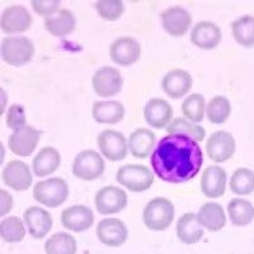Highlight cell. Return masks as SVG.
<instances>
[{
	"label": "cell",
	"mask_w": 254,
	"mask_h": 254,
	"mask_svg": "<svg viewBox=\"0 0 254 254\" xmlns=\"http://www.w3.org/2000/svg\"><path fill=\"white\" fill-rule=\"evenodd\" d=\"M204 163V156L196 140L180 134L161 138L152 152L151 165L159 180L184 184L196 177Z\"/></svg>",
	"instance_id": "obj_1"
},
{
	"label": "cell",
	"mask_w": 254,
	"mask_h": 254,
	"mask_svg": "<svg viewBox=\"0 0 254 254\" xmlns=\"http://www.w3.org/2000/svg\"><path fill=\"white\" fill-rule=\"evenodd\" d=\"M175 219V206L166 197L152 198L143 210V223L153 232H163Z\"/></svg>",
	"instance_id": "obj_2"
},
{
	"label": "cell",
	"mask_w": 254,
	"mask_h": 254,
	"mask_svg": "<svg viewBox=\"0 0 254 254\" xmlns=\"http://www.w3.org/2000/svg\"><path fill=\"white\" fill-rule=\"evenodd\" d=\"M33 197L47 207H59L68 197L67 182L60 177L37 182L33 187Z\"/></svg>",
	"instance_id": "obj_3"
},
{
	"label": "cell",
	"mask_w": 254,
	"mask_h": 254,
	"mask_svg": "<svg viewBox=\"0 0 254 254\" xmlns=\"http://www.w3.org/2000/svg\"><path fill=\"white\" fill-rule=\"evenodd\" d=\"M34 56V45L27 37H6L1 42V59L10 66H23Z\"/></svg>",
	"instance_id": "obj_4"
},
{
	"label": "cell",
	"mask_w": 254,
	"mask_h": 254,
	"mask_svg": "<svg viewBox=\"0 0 254 254\" xmlns=\"http://www.w3.org/2000/svg\"><path fill=\"white\" fill-rule=\"evenodd\" d=\"M117 181L131 192H143L153 185L154 175L147 166L126 165L118 170Z\"/></svg>",
	"instance_id": "obj_5"
},
{
	"label": "cell",
	"mask_w": 254,
	"mask_h": 254,
	"mask_svg": "<svg viewBox=\"0 0 254 254\" xmlns=\"http://www.w3.org/2000/svg\"><path fill=\"white\" fill-rule=\"evenodd\" d=\"M105 170L103 157L96 151L86 149L75 157L72 162V173L82 181H94L99 179Z\"/></svg>",
	"instance_id": "obj_6"
},
{
	"label": "cell",
	"mask_w": 254,
	"mask_h": 254,
	"mask_svg": "<svg viewBox=\"0 0 254 254\" xmlns=\"http://www.w3.org/2000/svg\"><path fill=\"white\" fill-rule=\"evenodd\" d=\"M123 87V76L118 68L104 66L92 76V89L100 98H112Z\"/></svg>",
	"instance_id": "obj_7"
},
{
	"label": "cell",
	"mask_w": 254,
	"mask_h": 254,
	"mask_svg": "<svg viewBox=\"0 0 254 254\" xmlns=\"http://www.w3.org/2000/svg\"><path fill=\"white\" fill-rule=\"evenodd\" d=\"M98 145L105 158L112 162L122 161L128 154L129 145L124 134L113 129H106L99 133Z\"/></svg>",
	"instance_id": "obj_8"
},
{
	"label": "cell",
	"mask_w": 254,
	"mask_h": 254,
	"mask_svg": "<svg viewBox=\"0 0 254 254\" xmlns=\"http://www.w3.org/2000/svg\"><path fill=\"white\" fill-rule=\"evenodd\" d=\"M128 205L127 192L117 186H105L96 192L95 206L103 215L118 214Z\"/></svg>",
	"instance_id": "obj_9"
},
{
	"label": "cell",
	"mask_w": 254,
	"mask_h": 254,
	"mask_svg": "<svg viewBox=\"0 0 254 254\" xmlns=\"http://www.w3.org/2000/svg\"><path fill=\"white\" fill-rule=\"evenodd\" d=\"M33 18L28 9L23 5H10L3 11L0 18V27L4 33H23L31 28Z\"/></svg>",
	"instance_id": "obj_10"
},
{
	"label": "cell",
	"mask_w": 254,
	"mask_h": 254,
	"mask_svg": "<svg viewBox=\"0 0 254 254\" xmlns=\"http://www.w3.org/2000/svg\"><path fill=\"white\" fill-rule=\"evenodd\" d=\"M162 27L170 36L182 37L190 29L191 18L190 11L182 6H170L161 13Z\"/></svg>",
	"instance_id": "obj_11"
},
{
	"label": "cell",
	"mask_w": 254,
	"mask_h": 254,
	"mask_svg": "<svg viewBox=\"0 0 254 254\" xmlns=\"http://www.w3.org/2000/svg\"><path fill=\"white\" fill-rule=\"evenodd\" d=\"M110 59L119 66H130L140 57V45L134 37H120L110 46Z\"/></svg>",
	"instance_id": "obj_12"
},
{
	"label": "cell",
	"mask_w": 254,
	"mask_h": 254,
	"mask_svg": "<svg viewBox=\"0 0 254 254\" xmlns=\"http://www.w3.org/2000/svg\"><path fill=\"white\" fill-rule=\"evenodd\" d=\"M206 152L214 162H225L235 152V139L229 131L218 130L212 133L206 142Z\"/></svg>",
	"instance_id": "obj_13"
},
{
	"label": "cell",
	"mask_w": 254,
	"mask_h": 254,
	"mask_svg": "<svg viewBox=\"0 0 254 254\" xmlns=\"http://www.w3.org/2000/svg\"><path fill=\"white\" fill-rule=\"evenodd\" d=\"M96 235L101 243L115 248L126 243L128 239V229L126 224L119 219H103L96 226Z\"/></svg>",
	"instance_id": "obj_14"
},
{
	"label": "cell",
	"mask_w": 254,
	"mask_h": 254,
	"mask_svg": "<svg viewBox=\"0 0 254 254\" xmlns=\"http://www.w3.org/2000/svg\"><path fill=\"white\" fill-rule=\"evenodd\" d=\"M3 182L15 191H25L31 187L33 177L31 168L23 161H10L1 172Z\"/></svg>",
	"instance_id": "obj_15"
},
{
	"label": "cell",
	"mask_w": 254,
	"mask_h": 254,
	"mask_svg": "<svg viewBox=\"0 0 254 254\" xmlns=\"http://www.w3.org/2000/svg\"><path fill=\"white\" fill-rule=\"evenodd\" d=\"M39 138L41 133L34 127L27 126L11 133L8 140L9 149L19 157H28L38 145Z\"/></svg>",
	"instance_id": "obj_16"
},
{
	"label": "cell",
	"mask_w": 254,
	"mask_h": 254,
	"mask_svg": "<svg viewBox=\"0 0 254 254\" xmlns=\"http://www.w3.org/2000/svg\"><path fill=\"white\" fill-rule=\"evenodd\" d=\"M23 220L28 233L34 239H43L52 229V215L47 210L38 206H31L23 214Z\"/></svg>",
	"instance_id": "obj_17"
},
{
	"label": "cell",
	"mask_w": 254,
	"mask_h": 254,
	"mask_svg": "<svg viewBox=\"0 0 254 254\" xmlns=\"http://www.w3.org/2000/svg\"><path fill=\"white\" fill-rule=\"evenodd\" d=\"M62 225L75 233H82L90 229L94 224V212L85 205H72L61 214Z\"/></svg>",
	"instance_id": "obj_18"
},
{
	"label": "cell",
	"mask_w": 254,
	"mask_h": 254,
	"mask_svg": "<svg viewBox=\"0 0 254 254\" xmlns=\"http://www.w3.org/2000/svg\"><path fill=\"white\" fill-rule=\"evenodd\" d=\"M192 87V77L187 71L181 68L170 70L162 78V89L171 99L185 96Z\"/></svg>",
	"instance_id": "obj_19"
},
{
	"label": "cell",
	"mask_w": 254,
	"mask_h": 254,
	"mask_svg": "<svg viewBox=\"0 0 254 254\" xmlns=\"http://www.w3.org/2000/svg\"><path fill=\"white\" fill-rule=\"evenodd\" d=\"M191 42L201 50H214L221 42V31L215 23L202 20L193 25Z\"/></svg>",
	"instance_id": "obj_20"
},
{
	"label": "cell",
	"mask_w": 254,
	"mask_h": 254,
	"mask_svg": "<svg viewBox=\"0 0 254 254\" xmlns=\"http://www.w3.org/2000/svg\"><path fill=\"white\" fill-rule=\"evenodd\" d=\"M201 191L206 197L218 198L225 193L226 171L220 166H209L200 180Z\"/></svg>",
	"instance_id": "obj_21"
},
{
	"label": "cell",
	"mask_w": 254,
	"mask_h": 254,
	"mask_svg": "<svg viewBox=\"0 0 254 254\" xmlns=\"http://www.w3.org/2000/svg\"><path fill=\"white\" fill-rule=\"evenodd\" d=\"M173 109L165 99H151L144 106V119L149 127L162 129L172 122Z\"/></svg>",
	"instance_id": "obj_22"
},
{
	"label": "cell",
	"mask_w": 254,
	"mask_h": 254,
	"mask_svg": "<svg viewBox=\"0 0 254 254\" xmlns=\"http://www.w3.org/2000/svg\"><path fill=\"white\" fill-rule=\"evenodd\" d=\"M92 118L100 124H117L122 122L126 115V109L122 103L117 100L95 101L92 104Z\"/></svg>",
	"instance_id": "obj_23"
},
{
	"label": "cell",
	"mask_w": 254,
	"mask_h": 254,
	"mask_svg": "<svg viewBox=\"0 0 254 254\" xmlns=\"http://www.w3.org/2000/svg\"><path fill=\"white\" fill-rule=\"evenodd\" d=\"M176 233L179 239L185 244H196L204 237V229L197 220V214L186 212L177 220Z\"/></svg>",
	"instance_id": "obj_24"
},
{
	"label": "cell",
	"mask_w": 254,
	"mask_h": 254,
	"mask_svg": "<svg viewBox=\"0 0 254 254\" xmlns=\"http://www.w3.org/2000/svg\"><path fill=\"white\" fill-rule=\"evenodd\" d=\"M154 144H156V134L151 129L138 128L129 135V151L135 158H147L149 153L154 151Z\"/></svg>",
	"instance_id": "obj_25"
},
{
	"label": "cell",
	"mask_w": 254,
	"mask_h": 254,
	"mask_svg": "<svg viewBox=\"0 0 254 254\" xmlns=\"http://www.w3.org/2000/svg\"><path fill=\"white\" fill-rule=\"evenodd\" d=\"M197 220L202 228L210 232H219L225 226L226 216L218 202H205L197 212Z\"/></svg>",
	"instance_id": "obj_26"
},
{
	"label": "cell",
	"mask_w": 254,
	"mask_h": 254,
	"mask_svg": "<svg viewBox=\"0 0 254 254\" xmlns=\"http://www.w3.org/2000/svg\"><path fill=\"white\" fill-rule=\"evenodd\" d=\"M45 28L55 37H64L72 33L76 28V18L72 11L61 9L52 17L45 18Z\"/></svg>",
	"instance_id": "obj_27"
},
{
	"label": "cell",
	"mask_w": 254,
	"mask_h": 254,
	"mask_svg": "<svg viewBox=\"0 0 254 254\" xmlns=\"http://www.w3.org/2000/svg\"><path fill=\"white\" fill-rule=\"evenodd\" d=\"M61 165V154L53 147H45L34 157L32 167L36 176L46 177L53 173Z\"/></svg>",
	"instance_id": "obj_28"
},
{
	"label": "cell",
	"mask_w": 254,
	"mask_h": 254,
	"mask_svg": "<svg viewBox=\"0 0 254 254\" xmlns=\"http://www.w3.org/2000/svg\"><path fill=\"white\" fill-rule=\"evenodd\" d=\"M233 38L238 45L243 47H253L254 46V17L253 15H243L232 23Z\"/></svg>",
	"instance_id": "obj_29"
},
{
	"label": "cell",
	"mask_w": 254,
	"mask_h": 254,
	"mask_svg": "<svg viewBox=\"0 0 254 254\" xmlns=\"http://www.w3.org/2000/svg\"><path fill=\"white\" fill-rule=\"evenodd\" d=\"M228 214L230 221L237 226H246L254 219V206L248 200L233 198L228 204Z\"/></svg>",
	"instance_id": "obj_30"
},
{
	"label": "cell",
	"mask_w": 254,
	"mask_h": 254,
	"mask_svg": "<svg viewBox=\"0 0 254 254\" xmlns=\"http://www.w3.org/2000/svg\"><path fill=\"white\" fill-rule=\"evenodd\" d=\"M166 130H167L168 134L186 135V137L196 140L197 143L202 142V140L205 139V135H206L205 128L192 123L190 120L185 119V118H175V119L168 124Z\"/></svg>",
	"instance_id": "obj_31"
},
{
	"label": "cell",
	"mask_w": 254,
	"mask_h": 254,
	"mask_svg": "<svg viewBox=\"0 0 254 254\" xmlns=\"http://www.w3.org/2000/svg\"><path fill=\"white\" fill-rule=\"evenodd\" d=\"M77 243L68 233H56L45 243L46 254H76Z\"/></svg>",
	"instance_id": "obj_32"
},
{
	"label": "cell",
	"mask_w": 254,
	"mask_h": 254,
	"mask_svg": "<svg viewBox=\"0 0 254 254\" xmlns=\"http://www.w3.org/2000/svg\"><path fill=\"white\" fill-rule=\"evenodd\" d=\"M232 113L230 101L225 96H214L206 106V115L210 123L223 124Z\"/></svg>",
	"instance_id": "obj_33"
},
{
	"label": "cell",
	"mask_w": 254,
	"mask_h": 254,
	"mask_svg": "<svg viewBox=\"0 0 254 254\" xmlns=\"http://www.w3.org/2000/svg\"><path fill=\"white\" fill-rule=\"evenodd\" d=\"M0 235L6 243H19L25 237L24 223L18 216H8L0 223Z\"/></svg>",
	"instance_id": "obj_34"
},
{
	"label": "cell",
	"mask_w": 254,
	"mask_h": 254,
	"mask_svg": "<svg viewBox=\"0 0 254 254\" xmlns=\"http://www.w3.org/2000/svg\"><path fill=\"white\" fill-rule=\"evenodd\" d=\"M182 114L192 123H200L204 120L205 115V98L201 94H191L184 100L181 106Z\"/></svg>",
	"instance_id": "obj_35"
},
{
	"label": "cell",
	"mask_w": 254,
	"mask_h": 254,
	"mask_svg": "<svg viewBox=\"0 0 254 254\" xmlns=\"http://www.w3.org/2000/svg\"><path fill=\"white\" fill-rule=\"evenodd\" d=\"M230 190L237 195H249L254 191V172L249 168H238L230 179Z\"/></svg>",
	"instance_id": "obj_36"
},
{
	"label": "cell",
	"mask_w": 254,
	"mask_h": 254,
	"mask_svg": "<svg viewBox=\"0 0 254 254\" xmlns=\"http://www.w3.org/2000/svg\"><path fill=\"white\" fill-rule=\"evenodd\" d=\"M96 11L104 20H114L119 19L124 13V3L120 0H101L95 4Z\"/></svg>",
	"instance_id": "obj_37"
},
{
	"label": "cell",
	"mask_w": 254,
	"mask_h": 254,
	"mask_svg": "<svg viewBox=\"0 0 254 254\" xmlns=\"http://www.w3.org/2000/svg\"><path fill=\"white\" fill-rule=\"evenodd\" d=\"M25 110L24 106L19 105V104H13L8 109L6 113V120L5 123L8 128L13 129L14 131L19 130V129L24 128L25 126Z\"/></svg>",
	"instance_id": "obj_38"
},
{
	"label": "cell",
	"mask_w": 254,
	"mask_h": 254,
	"mask_svg": "<svg viewBox=\"0 0 254 254\" xmlns=\"http://www.w3.org/2000/svg\"><path fill=\"white\" fill-rule=\"evenodd\" d=\"M61 6V1L57 0H33L32 1V9L36 14L41 15V17H52L55 13H59V9Z\"/></svg>",
	"instance_id": "obj_39"
},
{
	"label": "cell",
	"mask_w": 254,
	"mask_h": 254,
	"mask_svg": "<svg viewBox=\"0 0 254 254\" xmlns=\"http://www.w3.org/2000/svg\"><path fill=\"white\" fill-rule=\"evenodd\" d=\"M13 207V196L6 190H0V215L5 216Z\"/></svg>",
	"instance_id": "obj_40"
},
{
	"label": "cell",
	"mask_w": 254,
	"mask_h": 254,
	"mask_svg": "<svg viewBox=\"0 0 254 254\" xmlns=\"http://www.w3.org/2000/svg\"><path fill=\"white\" fill-rule=\"evenodd\" d=\"M1 96H3V105H1V110H0V113L3 114L4 110H5V100H6V98H5V91H4V90H1Z\"/></svg>",
	"instance_id": "obj_41"
}]
</instances>
